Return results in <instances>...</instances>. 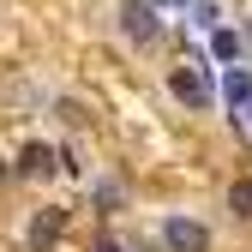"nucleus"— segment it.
Masks as SVG:
<instances>
[{"instance_id": "7", "label": "nucleus", "mask_w": 252, "mask_h": 252, "mask_svg": "<svg viewBox=\"0 0 252 252\" xmlns=\"http://www.w3.org/2000/svg\"><path fill=\"white\" fill-rule=\"evenodd\" d=\"M228 210L240 216V222H252V180H234L228 186Z\"/></svg>"}, {"instance_id": "3", "label": "nucleus", "mask_w": 252, "mask_h": 252, "mask_svg": "<svg viewBox=\"0 0 252 252\" xmlns=\"http://www.w3.org/2000/svg\"><path fill=\"white\" fill-rule=\"evenodd\" d=\"M120 30H126L132 42H150L156 30H162V18H156L150 0H120Z\"/></svg>"}, {"instance_id": "2", "label": "nucleus", "mask_w": 252, "mask_h": 252, "mask_svg": "<svg viewBox=\"0 0 252 252\" xmlns=\"http://www.w3.org/2000/svg\"><path fill=\"white\" fill-rule=\"evenodd\" d=\"M168 90H174L192 114L210 108V78H204V66H198V72H192V66H174V72H168Z\"/></svg>"}, {"instance_id": "9", "label": "nucleus", "mask_w": 252, "mask_h": 252, "mask_svg": "<svg viewBox=\"0 0 252 252\" xmlns=\"http://www.w3.org/2000/svg\"><path fill=\"white\" fill-rule=\"evenodd\" d=\"M192 18H198L204 30H216V0H192Z\"/></svg>"}, {"instance_id": "4", "label": "nucleus", "mask_w": 252, "mask_h": 252, "mask_svg": "<svg viewBox=\"0 0 252 252\" xmlns=\"http://www.w3.org/2000/svg\"><path fill=\"white\" fill-rule=\"evenodd\" d=\"M60 228H66V210H60V204L36 210V222H30V252H48V246L60 240Z\"/></svg>"}, {"instance_id": "6", "label": "nucleus", "mask_w": 252, "mask_h": 252, "mask_svg": "<svg viewBox=\"0 0 252 252\" xmlns=\"http://www.w3.org/2000/svg\"><path fill=\"white\" fill-rule=\"evenodd\" d=\"M222 102H228V108H246V102H252V72L228 66V78H222Z\"/></svg>"}, {"instance_id": "8", "label": "nucleus", "mask_w": 252, "mask_h": 252, "mask_svg": "<svg viewBox=\"0 0 252 252\" xmlns=\"http://www.w3.org/2000/svg\"><path fill=\"white\" fill-rule=\"evenodd\" d=\"M54 162H60V156H54L48 144H24V168H30V174H48Z\"/></svg>"}, {"instance_id": "1", "label": "nucleus", "mask_w": 252, "mask_h": 252, "mask_svg": "<svg viewBox=\"0 0 252 252\" xmlns=\"http://www.w3.org/2000/svg\"><path fill=\"white\" fill-rule=\"evenodd\" d=\"M162 252H210V228L186 210H168L162 216Z\"/></svg>"}, {"instance_id": "5", "label": "nucleus", "mask_w": 252, "mask_h": 252, "mask_svg": "<svg viewBox=\"0 0 252 252\" xmlns=\"http://www.w3.org/2000/svg\"><path fill=\"white\" fill-rule=\"evenodd\" d=\"M210 54L222 60V66H234V60L246 54V36H240V30H210Z\"/></svg>"}, {"instance_id": "10", "label": "nucleus", "mask_w": 252, "mask_h": 252, "mask_svg": "<svg viewBox=\"0 0 252 252\" xmlns=\"http://www.w3.org/2000/svg\"><path fill=\"white\" fill-rule=\"evenodd\" d=\"M150 6H156V12H162V6H186V0H150Z\"/></svg>"}]
</instances>
